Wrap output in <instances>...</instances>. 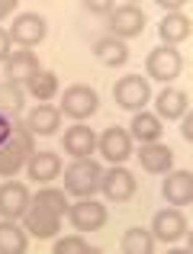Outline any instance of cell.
Segmentation results:
<instances>
[{
	"label": "cell",
	"instance_id": "6da1fadb",
	"mask_svg": "<svg viewBox=\"0 0 193 254\" xmlns=\"http://www.w3.org/2000/svg\"><path fill=\"white\" fill-rule=\"evenodd\" d=\"M68 212V196L64 190L55 187H42L36 196L29 199V209H26V232L32 238H55L62 232V219Z\"/></svg>",
	"mask_w": 193,
	"mask_h": 254
},
{
	"label": "cell",
	"instance_id": "7a4b0ae2",
	"mask_svg": "<svg viewBox=\"0 0 193 254\" xmlns=\"http://www.w3.org/2000/svg\"><path fill=\"white\" fill-rule=\"evenodd\" d=\"M36 155V135L23 119H13V132L3 145H0V177H16L19 171L29 164Z\"/></svg>",
	"mask_w": 193,
	"mask_h": 254
},
{
	"label": "cell",
	"instance_id": "3957f363",
	"mask_svg": "<svg viewBox=\"0 0 193 254\" xmlns=\"http://www.w3.org/2000/svg\"><path fill=\"white\" fill-rule=\"evenodd\" d=\"M100 180H103V168L90 158H74L71 168H64V193L84 199V196H94L100 190Z\"/></svg>",
	"mask_w": 193,
	"mask_h": 254
},
{
	"label": "cell",
	"instance_id": "277c9868",
	"mask_svg": "<svg viewBox=\"0 0 193 254\" xmlns=\"http://www.w3.org/2000/svg\"><path fill=\"white\" fill-rule=\"evenodd\" d=\"M106 29L113 32V39L126 42V39H135L142 36L145 29V13L132 3H123V6H113L110 16H106Z\"/></svg>",
	"mask_w": 193,
	"mask_h": 254
},
{
	"label": "cell",
	"instance_id": "5b68a950",
	"mask_svg": "<svg viewBox=\"0 0 193 254\" xmlns=\"http://www.w3.org/2000/svg\"><path fill=\"white\" fill-rule=\"evenodd\" d=\"M97 90L87 84H74L62 93V116H71L74 123H84L97 113Z\"/></svg>",
	"mask_w": 193,
	"mask_h": 254
},
{
	"label": "cell",
	"instance_id": "8992f818",
	"mask_svg": "<svg viewBox=\"0 0 193 254\" xmlns=\"http://www.w3.org/2000/svg\"><path fill=\"white\" fill-rule=\"evenodd\" d=\"M113 100H116L119 110H132V113H142V106L151 100V87L145 77L129 74V77H119L116 87H113Z\"/></svg>",
	"mask_w": 193,
	"mask_h": 254
},
{
	"label": "cell",
	"instance_id": "52a82bcc",
	"mask_svg": "<svg viewBox=\"0 0 193 254\" xmlns=\"http://www.w3.org/2000/svg\"><path fill=\"white\" fill-rule=\"evenodd\" d=\"M145 71H148V77H155V81H174L184 71V58H181V52L171 49V45H158V49H151L148 58H145Z\"/></svg>",
	"mask_w": 193,
	"mask_h": 254
},
{
	"label": "cell",
	"instance_id": "ba28073f",
	"mask_svg": "<svg viewBox=\"0 0 193 254\" xmlns=\"http://www.w3.org/2000/svg\"><path fill=\"white\" fill-rule=\"evenodd\" d=\"M97 148H100V155H103V161L123 164V161H129V155H132V135L123 126H110V129H103V135L97 138Z\"/></svg>",
	"mask_w": 193,
	"mask_h": 254
},
{
	"label": "cell",
	"instance_id": "9c48e42d",
	"mask_svg": "<svg viewBox=\"0 0 193 254\" xmlns=\"http://www.w3.org/2000/svg\"><path fill=\"white\" fill-rule=\"evenodd\" d=\"M68 219L77 232H97V229H103V222H106V206L97 203V199H90V196H84V199H77L74 206H68Z\"/></svg>",
	"mask_w": 193,
	"mask_h": 254
},
{
	"label": "cell",
	"instance_id": "30bf717a",
	"mask_svg": "<svg viewBox=\"0 0 193 254\" xmlns=\"http://www.w3.org/2000/svg\"><path fill=\"white\" fill-rule=\"evenodd\" d=\"M3 71H6V84H16V87H29L32 84V77L39 74V58H36V52H29V49H19V52H13L10 58H6V64H3Z\"/></svg>",
	"mask_w": 193,
	"mask_h": 254
},
{
	"label": "cell",
	"instance_id": "8fae6325",
	"mask_svg": "<svg viewBox=\"0 0 193 254\" xmlns=\"http://www.w3.org/2000/svg\"><path fill=\"white\" fill-rule=\"evenodd\" d=\"M100 190H103V196L113 199V203H126V199H132V193H135V177H132L123 164H113V171H106L103 180H100Z\"/></svg>",
	"mask_w": 193,
	"mask_h": 254
},
{
	"label": "cell",
	"instance_id": "7c38bea8",
	"mask_svg": "<svg viewBox=\"0 0 193 254\" xmlns=\"http://www.w3.org/2000/svg\"><path fill=\"white\" fill-rule=\"evenodd\" d=\"M10 39L19 42L23 49L39 45L45 39V19L39 16V13H19V16L13 19V26H10Z\"/></svg>",
	"mask_w": 193,
	"mask_h": 254
},
{
	"label": "cell",
	"instance_id": "4fadbf2b",
	"mask_svg": "<svg viewBox=\"0 0 193 254\" xmlns=\"http://www.w3.org/2000/svg\"><path fill=\"white\" fill-rule=\"evenodd\" d=\"M29 193H26V187L19 184V180H6L3 187H0V216L3 219H19L26 216V209H29Z\"/></svg>",
	"mask_w": 193,
	"mask_h": 254
},
{
	"label": "cell",
	"instance_id": "5bb4252c",
	"mask_svg": "<svg viewBox=\"0 0 193 254\" xmlns=\"http://www.w3.org/2000/svg\"><path fill=\"white\" fill-rule=\"evenodd\" d=\"M151 235H155L158 242H168V245H174V242H181V238L187 235V219H184L177 209H161V212L155 216V225H151Z\"/></svg>",
	"mask_w": 193,
	"mask_h": 254
},
{
	"label": "cell",
	"instance_id": "9a60e30c",
	"mask_svg": "<svg viewBox=\"0 0 193 254\" xmlns=\"http://www.w3.org/2000/svg\"><path fill=\"white\" fill-rule=\"evenodd\" d=\"M135 155H138V164H142L148 174H168L171 164H174V151H171L168 145H161V142H145Z\"/></svg>",
	"mask_w": 193,
	"mask_h": 254
},
{
	"label": "cell",
	"instance_id": "2e32d148",
	"mask_svg": "<svg viewBox=\"0 0 193 254\" xmlns=\"http://www.w3.org/2000/svg\"><path fill=\"white\" fill-rule=\"evenodd\" d=\"M62 145H64V151L74 155V158H90L94 148H97V135H94V129H87L84 123H74L62 135Z\"/></svg>",
	"mask_w": 193,
	"mask_h": 254
},
{
	"label": "cell",
	"instance_id": "e0dca14e",
	"mask_svg": "<svg viewBox=\"0 0 193 254\" xmlns=\"http://www.w3.org/2000/svg\"><path fill=\"white\" fill-rule=\"evenodd\" d=\"M161 193H164V199H168L171 206H187L190 199H193V174H190V171H174V174H168Z\"/></svg>",
	"mask_w": 193,
	"mask_h": 254
},
{
	"label": "cell",
	"instance_id": "ac0fdd59",
	"mask_svg": "<svg viewBox=\"0 0 193 254\" xmlns=\"http://www.w3.org/2000/svg\"><path fill=\"white\" fill-rule=\"evenodd\" d=\"M26 126H29L32 135H55V132L62 129V110H55L52 103H39L36 110L29 113Z\"/></svg>",
	"mask_w": 193,
	"mask_h": 254
},
{
	"label": "cell",
	"instance_id": "d6986e66",
	"mask_svg": "<svg viewBox=\"0 0 193 254\" xmlns=\"http://www.w3.org/2000/svg\"><path fill=\"white\" fill-rule=\"evenodd\" d=\"M58 174H62V158H58L55 151H36V155L29 158V180L49 184Z\"/></svg>",
	"mask_w": 193,
	"mask_h": 254
},
{
	"label": "cell",
	"instance_id": "ffe728a7",
	"mask_svg": "<svg viewBox=\"0 0 193 254\" xmlns=\"http://www.w3.org/2000/svg\"><path fill=\"white\" fill-rule=\"evenodd\" d=\"M158 32H161V39H164V45H181V42H187L190 39V16H184L181 10L177 13H168V16L161 19V26H158Z\"/></svg>",
	"mask_w": 193,
	"mask_h": 254
},
{
	"label": "cell",
	"instance_id": "44dd1931",
	"mask_svg": "<svg viewBox=\"0 0 193 254\" xmlns=\"http://www.w3.org/2000/svg\"><path fill=\"white\" fill-rule=\"evenodd\" d=\"M155 110L161 119H181L184 113H190V97L184 90H161L155 100Z\"/></svg>",
	"mask_w": 193,
	"mask_h": 254
},
{
	"label": "cell",
	"instance_id": "7402d4cb",
	"mask_svg": "<svg viewBox=\"0 0 193 254\" xmlns=\"http://www.w3.org/2000/svg\"><path fill=\"white\" fill-rule=\"evenodd\" d=\"M94 55L106 64V68H123V64L129 62V49H126V42H119V39H113V36L97 39Z\"/></svg>",
	"mask_w": 193,
	"mask_h": 254
},
{
	"label": "cell",
	"instance_id": "603a6c76",
	"mask_svg": "<svg viewBox=\"0 0 193 254\" xmlns=\"http://www.w3.org/2000/svg\"><path fill=\"white\" fill-rule=\"evenodd\" d=\"M26 248H29L26 229H19L16 219H3L0 222V254H23Z\"/></svg>",
	"mask_w": 193,
	"mask_h": 254
},
{
	"label": "cell",
	"instance_id": "cb8c5ba5",
	"mask_svg": "<svg viewBox=\"0 0 193 254\" xmlns=\"http://www.w3.org/2000/svg\"><path fill=\"white\" fill-rule=\"evenodd\" d=\"M161 119L155 116V113H135V119H132V126H129V135L132 138H138V142H158L161 138Z\"/></svg>",
	"mask_w": 193,
	"mask_h": 254
},
{
	"label": "cell",
	"instance_id": "d4e9b609",
	"mask_svg": "<svg viewBox=\"0 0 193 254\" xmlns=\"http://www.w3.org/2000/svg\"><path fill=\"white\" fill-rule=\"evenodd\" d=\"M123 251L126 254H151L155 251V235H151L148 229H129L123 235Z\"/></svg>",
	"mask_w": 193,
	"mask_h": 254
},
{
	"label": "cell",
	"instance_id": "484cf974",
	"mask_svg": "<svg viewBox=\"0 0 193 254\" xmlns=\"http://www.w3.org/2000/svg\"><path fill=\"white\" fill-rule=\"evenodd\" d=\"M55 90H58L55 71H39V74L32 77V84H29V93H32L36 100H42V103H49V100L55 97Z\"/></svg>",
	"mask_w": 193,
	"mask_h": 254
},
{
	"label": "cell",
	"instance_id": "4316f807",
	"mask_svg": "<svg viewBox=\"0 0 193 254\" xmlns=\"http://www.w3.org/2000/svg\"><path fill=\"white\" fill-rule=\"evenodd\" d=\"M23 110V87L16 84H0V113L3 116H16V113Z\"/></svg>",
	"mask_w": 193,
	"mask_h": 254
},
{
	"label": "cell",
	"instance_id": "83f0119b",
	"mask_svg": "<svg viewBox=\"0 0 193 254\" xmlns=\"http://www.w3.org/2000/svg\"><path fill=\"white\" fill-rule=\"evenodd\" d=\"M90 251L94 248H90L81 235H64V238L55 242V254H90Z\"/></svg>",
	"mask_w": 193,
	"mask_h": 254
},
{
	"label": "cell",
	"instance_id": "f1b7e54d",
	"mask_svg": "<svg viewBox=\"0 0 193 254\" xmlns=\"http://www.w3.org/2000/svg\"><path fill=\"white\" fill-rule=\"evenodd\" d=\"M13 55V39H10V32H3L0 29V62L6 64V58Z\"/></svg>",
	"mask_w": 193,
	"mask_h": 254
},
{
	"label": "cell",
	"instance_id": "f546056e",
	"mask_svg": "<svg viewBox=\"0 0 193 254\" xmlns=\"http://www.w3.org/2000/svg\"><path fill=\"white\" fill-rule=\"evenodd\" d=\"M10 132H13V119L0 113V145H3L6 138H10Z\"/></svg>",
	"mask_w": 193,
	"mask_h": 254
},
{
	"label": "cell",
	"instance_id": "4dcf8cb0",
	"mask_svg": "<svg viewBox=\"0 0 193 254\" xmlns=\"http://www.w3.org/2000/svg\"><path fill=\"white\" fill-rule=\"evenodd\" d=\"M87 10L90 13H106V16H110L113 3H110V0H103V3H100V0H87Z\"/></svg>",
	"mask_w": 193,
	"mask_h": 254
},
{
	"label": "cell",
	"instance_id": "1f68e13d",
	"mask_svg": "<svg viewBox=\"0 0 193 254\" xmlns=\"http://www.w3.org/2000/svg\"><path fill=\"white\" fill-rule=\"evenodd\" d=\"M181 135L187 138V142L193 138V119H190V113H184V116H181Z\"/></svg>",
	"mask_w": 193,
	"mask_h": 254
},
{
	"label": "cell",
	"instance_id": "d6a6232c",
	"mask_svg": "<svg viewBox=\"0 0 193 254\" xmlns=\"http://www.w3.org/2000/svg\"><path fill=\"white\" fill-rule=\"evenodd\" d=\"M13 6H16V0H0V19H3L6 13H13Z\"/></svg>",
	"mask_w": 193,
	"mask_h": 254
}]
</instances>
